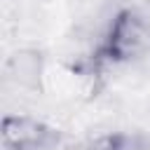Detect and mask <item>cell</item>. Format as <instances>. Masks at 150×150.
<instances>
[{"label":"cell","mask_w":150,"mask_h":150,"mask_svg":"<svg viewBox=\"0 0 150 150\" xmlns=\"http://www.w3.org/2000/svg\"><path fill=\"white\" fill-rule=\"evenodd\" d=\"M148 42V26L136 12H122L110 26L105 54L112 61H127L136 56Z\"/></svg>","instance_id":"cell-1"},{"label":"cell","mask_w":150,"mask_h":150,"mask_svg":"<svg viewBox=\"0 0 150 150\" xmlns=\"http://www.w3.org/2000/svg\"><path fill=\"white\" fill-rule=\"evenodd\" d=\"M49 129L26 120V117H7L2 124V141L9 150H38L47 143Z\"/></svg>","instance_id":"cell-2"},{"label":"cell","mask_w":150,"mask_h":150,"mask_svg":"<svg viewBox=\"0 0 150 150\" xmlns=\"http://www.w3.org/2000/svg\"><path fill=\"white\" fill-rule=\"evenodd\" d=\"M7 75L21 87H35L40 80V59L30 52H16L7 63Z\"/></svg>","instance_id":"cell-3"},{"label":"cell","mask_w":150,"mask_h":150,"mask_svg":"<svg viewBox=\"0 0 150 150\" xmlns=\"http://www.w3.org/2000/svg\"><path fill=\"white\" fill-rule=\"evenodd\" d=\"M87 150H134V138L115 134V136H103L98 141H94Z\"/></svg>","instance_id":"cell-4"}]
</instances>
